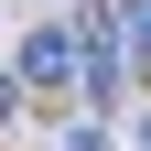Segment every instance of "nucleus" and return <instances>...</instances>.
Wrapping results in <instances>:
<instances>
[{
  "mask_svg": "<svg viewBox=\"0 0 151 151\" xmlns=\"http://www.w3.org/2000/svg\"><path fill=\"white\" fill-rule=\"evenodd\" d=\"M11 86H76V32H32L22 43V76Z\"/></svg>",
  "mask_w": 151,
  "mask_h": 151,
  "instance_id": "f03ea898",
  "label": "nucleus"
},
{
  "mask_svg": "<svg viewBox=\"0 0 151 151\" xmlns=\"http://www.w3.org/2000/svg\"><path fill=\"white\" fill-rule=\"evenodd\" d=\"M119 32H129L140 54H151V0H119Z\"/></svg>",
  "mask_w": 151,
  "mask_h": 151,
  "instance_id": "7ed1b4c3",
  "label": "nucleus"
},
{
  "mask_svg": "<svg viewBox=\"0 0 151 151\" xmlns=\"http://www.w3.org/2000/svg\"><path fill=\"white\" fill-rule=\"evenodd\" d=\"M76 86H86V97H119V11H86V32H76Z\"/></svg>",
  "mask_w": 151,
  "mask_h": 151,
  "instance_id": "f257e3e1",
  "label": "nucleus"
}]
</instances>
